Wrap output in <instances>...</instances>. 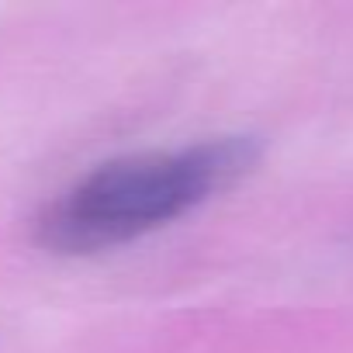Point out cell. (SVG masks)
Returning <instances> with one entry per match:
<instances>
[{
    "mask_svg": "<svg viewBox=\"0 0 353 353\" xmlns=\"http://www.w3.org/2000/svg\"><path fill=\"white\" fill-rule=\"evenodd\" d=\"M256 156V139L225 135L181 152L104 163L46 208L39 219V243L52 253H97L121 246L239 181Z\"/></svg>",
    "mask_w": 353,
    "mask_h": 353,
    "instance_id": "1",
    "label": "cell"
}]
</instances>
